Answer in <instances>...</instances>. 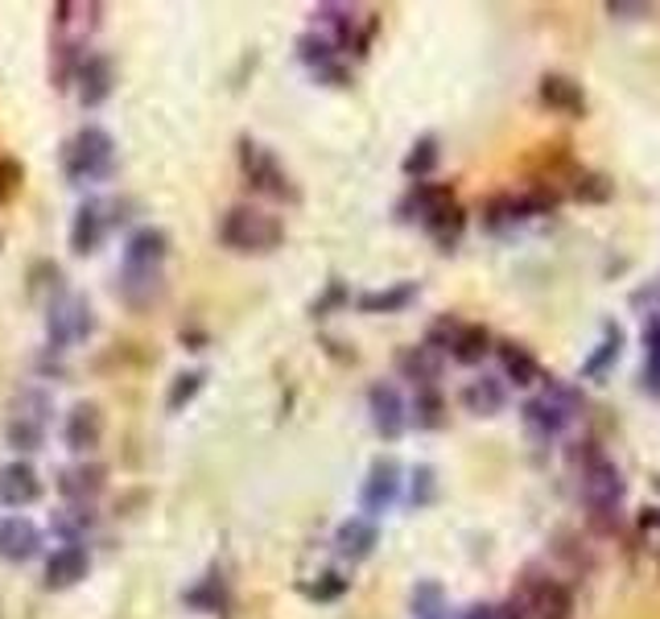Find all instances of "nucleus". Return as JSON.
I'll return each mask as SVG.
<instances>
[{"label": "nucleus", "instance_id": "7c9ffc66", "mask_svg": "<svg viewBox=\"0 0 660 619\" xmlns=\"http://www.w3.org/2000/svg\"><path fill=\"white\" fill-rule=\"evenodd\" d=\"M611 194H615V182L607 174L570 169V199H578V203H611Z\"/></svg>", "mask_w": 660, "mask_h": 619}, {"label": "nucleus", "instance_id": "f03ea898", "mask_svg": "<svg viewBox=\"0 0 660 619\" xmlns=\"http://www.w3.org/2000/svg\"><path fill=\"white\" fill-rule=\"evenodd\" d=\"M578 467H582V495H586V513L598 520L602 529H615L619 504H623V475L619 467L598 451V442H582V451H574Z\"/></svg>", "mask_w": 660, "mask_h": 619}, {"label": "nucleus", "instance_id": "c756f323", "mask_svg": "<svg viewBox=\"0 0 660 619\" xmlns=\"http://www.w3.org/2000/svg\"><path fill=\"white\" fill-rule=\"evenodd\" d=\"M446 190H450V186H437V182H412L409 194H405V199L396 203V219H401V224H421V215H426V211H430V206L437 203V199H442Z\"/></svg>", "mask_w": 660, "mask_h": 619}, {"label": "nucleus", "instance_id": "37998d69", "mask_svg": "<svg viewBox=\"0 0 660 619\" xmlns=\"http://www.w3.org/2000/svg\"><path fill=\"white\" fill-rule=\"evenodd\" d=\"M636 525H639V533H660V508H639L636 513Z\"/></svg>", "mask_w": 660, "mask_h": 619}, {"label": "nucleus", "instance_id": "7ed1b4c3", "mask_svg": "<svg viewBox=\"0 0 660 619\" xmlns=\"http://www.w3.org/2000/svg\"><path fill=\"white\" fill-rule=\"evenodd\" d=\"M112 169H116V141L100 124H87L62 144V174L75 186L103 182Z\"/></svg>", "mask_w": 660, "mask_h": 619}, {"label": "nucleus", "instance_id": "49530a36", "mask_svg": "<svg viewBox=\"0 0 660 619\" xmlns=\"http://www.w3.org/2000/svg\"><path fill=\"white\" fill-rule=\"evenodd\" d=\"M499 619H533L516 598H508V603H499Z\"/></svg>", "mask_w": 660, "mask_h": 619}, {"label": "nucleus", "instance_id": "de8ad7c7", "mask_svg": "<svg viewBox=\"0 0 660 619\" xmlns=\"http://www.w3.org/2000/svg\"><path fill=\"white\" fill-rule=\"evenodd\" d=\"M652 488H657V492H660V475H657V479H652Z\"/></svg>", "mask_w": 660, "mask_h": 619}, {"label": "nucleus", "instance_id": "79ce46f5", "mask_svg": "<svg viewBox=\"0 0 660 619\" xmlns=\"http://www.w3.org/2000/svg\"><path fill=\"white\" fill-rule=\"evenodd\" d=\"M644 348H648V359H660V314H652L644 327Z\"/></svg>", "mask_w": 660, "mask_h": 619}, {"label": "nucleus", "instance_id": "f3484780", "mask_svg": "<svg viewBox=\"0 0 660 619\" xmlns=\"http://www.w3.org/2000/svg\"><path fill=\"white\" fill-rule=\"evenodd\" d=\"M495 359L504 368V384H516V389H529V384H541L545 380V368L533 351L516 339H495Z\"/></svg>", "mask_w": 660, "mask_h": 619}, {"label": "nucleus", "instance_id": "4be33fe9", "mask_svg": "<svg viewBox=\"0 0 660 619\" xmlns=\"http://www.w3.org/2000/svg\"><path fill=\"white\" fill-rule=\"evenodd\" d=\"M623 348H627V334H623L619 323L607 318V323H602V339H598L595 351H591V355H586V364H582V380H602V376L619 364Z\"/></svg>", "mask_w": 660, "mask_h": 619}, {"label": "nucleus", "instance_id": "dca6fc26", "mask_svg": "<svg viewBox=\"0 0 660 619\" xmlns=\"http://www.w3.org/2000/svg\"><path fill=\"white\" fill-rule=\"evenodd\" d=\"M41 500V475L34 471V463H4L0 467V508H29Z\"/></svg>", "mask_w": 660, "mask_h": 619}, {"label": "nucleus", "instance_id": "f8f14e48", "mask_svg": "<svg viewBox=\"0 0 660 619\" xmlns=\"http://www.w3.org/2000/svg\"><path fill=\"white\" fill-rule=\"evenodd\" d=\"M421 227L430 231V240L442 248V252H450V248L462 240V231H467V211L458 206L454 190H446V194L421 215Z\"/></svg>", "mask_w": 660, "mask_h": 619}, {"label": "nucleus", "instance_id": "c9c22d12", "mask_svg": "<svg viewBox=\"0 0 660 619\" xmlns=\"http://www.w3.org/2000/svg\"><path fill=\"white\" fill-rule=\"evenodd\" d=\"M297 59L306 62L309 71H322L330 62H339V46L330 38H322V34H302V38H297Z\"/></svg>", "mask_w": 660, "mask_h": 619}, {"label": "nucleus", "instance_id": "58836bf2", "mask_svg": "<svg viewBox=\"0 0 660 619\" xmlns=\"http://www.w3.org/2000/svg\"><path fill=\"white\" fill-rule=\"evenodd\" d=\"M347 586H351V582L343 574H322L318 582H309L306 595L314 598V603H334V598L347 595Z\"/></svg>", "mask_w": 660, "mask_h": 619}, {"label": "nucleus", "instance_id": "473e14b6", "mask_svg": "<svg viewBox=\"0 0 660 619\" xmlns=\"http://www.w3.org/2000/svg\"><path fill=\"white\" fill-rule=\"evenodd\" d=\"M529 215H524V206H520V194H495L483 203V224L492 227V231H504V227H516L524 224Z\"/></svg>", "mask_w": 660, "mask_h": 619}, {"label": "nucleus", "instance_id": "e433bc0d", "mask_svg": "<svg viewBox=\"0 0 660 619\" xmlns=\"http://www.w3.org/2000/svg\"><path fill=\"white\" fill-rule=\"evenodd\" d=\"M458 330H462V318H454V314H442L430 330H426V348L442 351V355H450V343L458 339Z\"/></svg>", "mask_w": 660, "mask_h": 619}, {"label": "nucleus", "instance_id": "5701e85b", "mask_svg": "<svg viewBox=\"0 0 660 619\" xmlns=\"http://www.w3.org/2000/svg\"><path fill=\"white\" fill-rule=\"evenodd\" d=\"M520 417H524V426H529L536 438H557V433L574 421V413H566L554 396H545V392L533 396V401H524V405H520Z\"/></svg>", "mask_w": 660, "mask_h": 619}, {"label": "nucleus", "instance_id": "2f4dec72", "mask_svg": "<svg viewBox=\"0 0 660 619\" xmlns=\"http://www.w3.org/2000/svg\"><path fill=\"white\" fill-rule=\"evenodd\" d=\"M437 162H442V144H437L433 132H426V137H417V141H412V149L405 153V162H401V169L421 182V178H430L433 169H437Z\"/></svg>", "mask_w": 660, "mask_h": 619}, {"label": "nucleus", "instance_id": "423d86ee", "mask_svg": "<svg viewBox=\"0 0 660 619\" xmlns=\"http://www.w3.org/2000/svg\"><path fill=\"white\" fill-rule=\"evenodd\" d=\"M516 603L533 619H574V586L561 578H545L541 570H524L520 586H516Z\"/></svg>", "mask_w": 660, "mask_h": 619}, {"label": "nucleus", "instance_id": "39448f33", "mask_svg": "<svg viewBox=\"0 0 660 619\" xmlns=\"http://www.w3.org/2000/svg\"><path fill=\"white\" fill-rule=\"evenodd\" d=\"M219 240L231 252H272L285 240V227L277 215L256 211V206H231L219 224Z\"/></svg>", "mask_w": 660, "mask_h": 619}, {"label": "nucleus", "instance_id": "aec40b11", "mask_svg": "<svg viewBox=\"0 0 660 619\" xmlns=\"http://www.w3.org/2000/svg\"><path fill=\"white\" fill-rule=\"evenodd\" d=\"M376 545H380V529H376V520L368 516H347L339 529H334V549L339 557H347V561H368L376 554Z\"/></svg>", "mask_w": 660, "mask_h": 619}, {"label": "nucleus", "instance_id": "6e6552de", "mask_svg": "<svg viewBox=\"0 0 660 619\" xmlns=\"http://www.w3.org/2000/svg\"><path fill=\"white\" fill-rule=\"evenodd\" d=\"M240 169H244V178L261 194H268V199H289V203H297L302 194H297V186H293V178L285 174V165L277 162V153L272 149H265V144L256 141H240Z\"/></svg>", "mask_w": 660, "mask_h": 619}, {"label": "nucleus", "instance_id": "1a4fd4ad", "mask_svg": "<svg viewBox=\"0 0 660 619\" xmlns=\"http://www.w3.org/2000/svg\"><path fill=\"white\" fill-rule=\"evenodd\" d=\"M401 488H405V471H401V463L396 458H376L368 467V479H364V488H359V508L371 516L389 513L392 504L401 500Z\"/></svg>", "mask_w": 660, "mask_h": 619}, {"label": "nucleus", "instance_id": "c03bdc74", "mask_svg": "<svg viewBox=\"0 0 660 619\" xmlns=\"http://www.w3.org/2000/svg\"><path fill=\"white\" fill-rule=\"evenodd\" d=\"M458 619H499V607L495 603H471V607H462Z\"/></svg>", "mask_w": 660, "mask_h": 619}, {"label": "nucleus", "instance_id": "4c0bfd02", "mask_svg": "<svg viewBox=\"0 0 660 619\" xmlns=\"http://www.w3.org/2000/svg\"><path fill=\"white\" fill-rule=\"evenodd\" d=\"M433 495H437V471L426 467V463H421V467H412V492H409L412 508H426Z\"/></svg>", "mask_w": 660, "mask_h": 619}, {"label": "nucleus", "instance_id": "a211bd4d", "mask_svg": "<svg viewBox=\"0 0 660 619\" xmlns=\"http://www.w3.org/2000/svg\"><path fill=\"white\" fill-rule=\"evenodd\" d=\"M87 570H91L87 549H82L79 541H66L46 561V586L50 591H71V586H79L82 578H87Z\"/></svg>", "mask_w": 660, "mask_h": 619}, {"label": "nucleus", "instance_id": "6ab92c4d", "mask_svg": "<svg viewBox=\"0 0 660 619\" xmlns=\"http://www.w3.org/2000/svg\"><path fill=\"white\" fill-rule=\"evenodd\" d=\"M442 368H446V355H442V351H433V348H426V343L396 351V371H401L405 380H412L417 389H437Z\"/></svg>", "mask_w": 660, "mask_h": 619}, {"label": "nucleus", "instance_id": "cd10ccee", "mask_svg": "<svg viewBox=\"0 0 660 619\" xmlns=\"http://www.w3.org/2000/svg\"><path fill=\"white\" fill-rule=\"evenodd\" d=\"M409 611H412V619H446L450 616V607H446V586L433 582V578L417 582L409 595Z\"/></svg>", "mask_w": 660, "mask_h": 619}, {"label": "nucleus", "instance_id": "72a5a7b5", "mask_svg": "<svg viewBox=\"0 0 660 619\" xmlns=\"http://www.w3.org/2000/svg\"><path fill=\"white\" fill-rule=\"evenodd\" d=\"M186 607L194 611H224L227 607V586H224V574H206L199 586H190L182 595Z\"/></svg>", "mask_w": 660, "mask_h": 619}, {"label": "nucleus", "instance_id": "f257e3e1", "mask_svg": "<svg viewBox=\"0 0 660 619\" xmlns=\"http://www.w3.org/2000/svg\"><path fill=\"white\" fill-rule=\"evenodd\" d=\"M165 261H169V236L162 227H137L120 256V298L132 310H144L162 293Z\"/></svg>", "mask_w": 660, "mask_h": 619}, {"label": "nucleus", "instance_id": "b1692460", "mask_svg": "<svg viewBox=\"0 0 660 619\" xmlns=\"http://www.w3.org/2000/svg\"><path fill=\"white\" fill-rule=\"evenodd\" d=\"M417 298H421V286H417V281H396V286L359 293L355 306L364 310V314H401V310H409Z\"/></svg>", "mask_w": 660, "mask_h": 619}, {"label": "nucleus", "instance_id": "bb28decb", "mask_svg": "<svg viewBox=\"0 0 660 619\" xmlns=\"http://www.w3.org/2000/svg\"><path fill=\"white\" fill-rule=\"evenodd\" d=\"M492 348H495V339L483 323H462L458 339L450 343V359L454 364H462V368H474V364H483V359L492 355Z\"/></svg>", "mask_w": 660, "mask_h": 619}, {"label": "nucleus", "instance_id": "f704fd0d", "mask_svg": "<svg viewBox=\"0 0 660 619\" xmlns=\"http://www.w3.org/2000/svg\"><path fill=\"white\" fill-rule=\"evenodd\" d=\"M206 384V371L203 368H190V371H178L174 376V384L165 392V409L169 413H182V405H190Z\"/></svg>", "mask_w": 660, "mask_h": 619}, {"label": "nucleus", "instance_id": "2eb2a0df", "mask_svg": "<svg viewBox=\"0 0 660 619\" xmlns=\"http://www.w3.org/2000/svg\"><path fill=\"white\" fill-rule=\"evenodd\" d=\"M107 227H112L107 203H100V199H87V203L75 211V219H71V252H75V256H91V252L103 244Z\"/></svg>", "mask_w": 660, "mask_h": 619}, {"label": "nucleus", "instance_id": "9d476101", "mask_svg": "<svg viewBox=\"0 0 660 619\" xmlns=\"http://www.w3.org/2000/svg\"><path fill=\"white\" fill-rule=\"evenodd\" d=\"M368 413L371 430L380 438H389V442H396L401 433L409 430V405H405V396H401V389L392 380H376L368 389Z\"/></svg>", "mask_w": 660, "mask_h": 619}, {"label": "nucleus", "instance_id": "c85d7f7f", "mask_svg": "<svg viewBox=\"0 0 660 619\" xmlns=\"http://www.w3.org/2000/svg\"><path fill=\"white\" fill-rule=\"evenodd\" d=\"M409 421L417 430H442L446 426V396H442V389H417Z\"/></svg>", "mask_w": 660, "mask_h": 619}, {"label": "nucleus", "instance_id": "a878e982", "mask_svg": "<svg viewBox=\"0 0 660 619\" xmlns=\"http://www.w3.org/2000/svg\"><path fill=\"white\" fill-rule=\"evenodd\" d=\"M103 483H107V471H103L100 463H75V467H66L59 475V492L66 500H75V504L96 500L103 492Z\"/></svg>", "mask_w": 660, "mask_h": 619}, {"label": "nucleus", "instance_id": "412c9836", "mask_svg": "<svg viewBox=\"0 0 660 619\" xmlns=\"http://www.w3.org/2000/svg\"><path fill=\"white\" fill-rule=\"evenodd\" d=\"M458 401L474 417H495L499 409H508V384L495 376H474L471 384L458 392Z\"/></svg>", "mask_w": 660, "mask_h": 619}, {"label": "nucleus", "instance_id": "ea45409f", "mask_svg": "<svg viewBox=\"0 0 660 619\" xmlns=\"http://www.w3.org/2000/svg\"><path fill=\"white\" fill-rule=\"evenodd\" d=\"M343 302H347V286H343V281H330L327 293H322V298H318V302L309 306V314H314V318H327L330 310L343 306Z\"/></svg>", "mask_w": 660, "mask_h": 619}, {"label": "nucleus", "instance_id": "393cba45", "mask_svg": "<svg viewBox=\"0 0 660 619\" xmlns=\"http://www.w3.org/2000/svg\"><path fill=\"white\" fill-rule=\"evenodd\" d=\"M112 96V59L107 54H87L79 62V100L82 108H100Z\"/></svg>", "mask_w": 660, "mask_h": 619}, {"label": "nucleus", "instance_id": "9b49d317", "mask_svg": "<svg viewBox=\"0 0 660 619\" xmlns=\"http://www.w3.org/2000/svg\"><path fill=\"white\" fill-rule=\"evenodd\" d=\"M41 554V529L29 520V516H0V561L9 566H21L29 557Z\"/></svg>", "mask_w": 660, "mask_h": 619}, {"label": "nucleus", "instance_id": "0eeeda50", "mask_svg": "<svg viewBox=\"0 0 660 619\" xmlns=\"http://www.w3.org/2000/svg\"><path fill=\"white\" fill-rule=\"evenodd\" d=\"M96 334V310L87 298L79 293H62L50 302V314H46V339H50V348H75L82 339H91Z\"/></svg>", "mask_w": 660, "mask_h": 619}, {"label": "nucleus", "instance_id": "20e7f679", "mask_svg": "<svg viewBox=\"0 0 660 619\" xmlns=\"http://www.w3.org/2000/svg\"><path fill=\"white\" fill-rule=\"evenodd\" d=\"M50 413L54 401L46 389H21L13 392V405H9V421H4V442L17 454H34L46 446V426H50Z\"/></svg>", "mask_w": 660, "mask_h": 619}, {"label": "nucleus", "instance_id": "a18cd8bd", "mask_svg": "<svg viewBox=\"0 0 660 619\" xmlns=\"http://www.w3.org/2000/svg\"><path fill=\"white\" fill-rule=\"evenodd\" d=\"M644 380H648V392L660 396V359H648V364H644Z\"/></svg>", "mask_w": 660, "mask_h": 619}, {"label": "nucleus", "instance_id": "a19ab883", "mask_svg": "<svg viewBox=\"0 0 660 619\" xmlns=\"http://www.w3.org/2000/svg\"><path fill=\"white\" fill-rule=\"evenodd\" d=\"M607 13H611L615 21H636V17H648V13H652V4H636V0H632V4H619V0H611V4H607Z\"/></svg>", "mask_w": 660, "mask_h": 619}, {"label": "nucleus", "instance_id": "ddd939ff", "mask_svg": "<svg viewBox=\"0 0 660 619\" xmlns=\"http://www.w3.org/2000/svg\"><path fill=\"white\" fill-rule=\"evenodd\" d=\"M536 96L549 112H561V116H574L582 121L586 116V91L574 75H561V71H545L541 83H536Z\"/></svg>", "mask_w": 660, "mask_h": 619}, {"label": "nucleus", "instance_id": "4468645a", "mask_svg": "<svg viewBox=\"0 0 660 619\" xmlns=\"http://www.w3.org/2000/svg\"><path fill=\"white\" fill-rule=\"evenodd\" d=\"M62 442H66V451L75 454H91L96 446L103 442V413L100 405H91V401H79L75 409L66 413V421H62Z\"/></svg>", "mask_w": 660, "mask_h": 619}]
</instances>
